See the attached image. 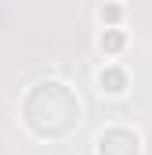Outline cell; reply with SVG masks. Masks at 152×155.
<instances>
[{
  "label": "cell",
  "mask_w": 152,
  "mask_h": 155,
  "mask_svg": "<svg viewBox=\"0 0 152 155\" xmlns=\"http://www.w3.org/2000/svg\"><path fill=\"white\" fill-rule=\"evenodd\" d=\"M80 97L65 79H40L22 97V123L40 141H65L80 126Z\"/></svg>",
  "instance_id": "1"
},
{
  "label": "cell",
  "mask_w": 152,
  "mask_h": 155,
  "mask_svg": "<svg viewBox=\"0 0 152 155\" xmlns=\"http://www.w3.org/2000/svg\"><path fill=\"white\" fill-rule=\"evenodd\" d=\"M94 155H141V137L130 126H109L98 134Z\"/></svg>",
  "instance_id": "2"
},
{
  "label": "cell",
  "mask_w": 152,
  "mask_h": 155,
  "mask_svg": "<svg viewBox=\"0 0 152 155\" xmlns=\"http://www.w3.org/2000/svg\"><path fill=\"white\" fill-rule=\"evenodd\" d=\"M127 87H130V76H127V69H119V65H105V69L98 72V90L109 94V97H123Z\"/></svg>",
  "instance_id": "3"
},
{
  "label": "cell",
  "mask_w": 152,
  "mask_h": 155,
  "mask_svg": "<svg viewBox=\"0 0 152 155\" xmlns=\"http://www.w3.org/2000/svg\"><path fill=\"white\" fill-rule=\"evenodd\" d=\"M98 47H102L105 54H119V51L127 47V33H123L119 25H116V29H105V33H102V40H98Z\"/></svg>",
  "instance_id": "4"
},
{
  "label": "cell",
  "mask_w": 152,
  "mask_h": 155,
  "mask_svg": "<svg viewBox=\"0 0 152 155\" xmlns=\"http://www.w3.org/2000/svg\"><path fill=\"white\" fill-rule=\"evenodd\" d=\"M98 18H102V25H105V29H116V25L123 22V7H119V4H102Z\"/></svg>",
  "instance_id": "5"
}]
</instances>
